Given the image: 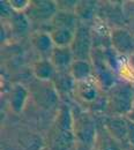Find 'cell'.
<instances>
[{
	"label": "cell",
	"instance_id": "9a60e30c",
	"mask_svg": "<svg viewBox=\"0 0 134 150\" xmlns=\"http://www.w3.org/2000/svg\"><path fill=\"white\" fill-rule=\"evenodd\" d=\"M29 93L27 90V88L20 83H15L12 89H11V94H9V105L11 109L15 113H21L22 110L26 106L27 99H28Z\"/></svg>",
	"mask_w": 134,
	"mask_h": 150
},
{
	"label": "cell",
	"instance_id": "ba28073f",
	"mask_svg": "<svg viewBox=\"0 0 134 150\" xmlns=\"http://www.w3.org/2000/svg\"><path fill=\"white\" fill-rule=\"evenodd\" d=\"M110 46L124 57L134 54V35L126 28H113L110 30Z\"/></svg>",
	"mask_w": 134,
	"mask_h": 150
},
{
	"label": "cell",
	"instance_id": "5b68a950",
	"mask_svg": "<svg viewBox=\"0 0 134 150\" xmlns=\"http://www.w3.org/2000/svg\"><path fill=\"white\" fill-rule=\"evenodd\" d=\"M75 60H90L94 49L91 28L86 23L80 22L75 31L72 45L69 46Z\"/></svg>",
	"mask_w": 134,
	"mask_h": 150
},
{
	"label": "cell",
	"instance_id": "2e32d148",
	"mask_svg": "<svg viewBox=\"0 0 134 150\" xmlns=\"http://www.w3.org/2000/svg\"><path fill=\"white\" fill-rule=\"evenodd\" d=\"M30 40H31L33 46L42 54H49V57H50L52 50L55 49V44H53V40L51 38L50 33L35 31L31 35Z\"/></svg>",
	"mask_w": 134,
	"mask_h": 150
},
{
	"label": "cell",
	"instance_id": "4316f807",
	"mask_svg": "<svg viewBox=\"0 0 134 150\" xmlns=\"http://www.w3.org/2000/svg\"><path fill=\"white\" fill-rule=\"evenodd\" d=\"M130 31L134 35V21H133V23L131 24V29H130Z\"/></svg>",
	"mask_w": 134,
	"mask_h": 150
},
{
	"label": "cell",
	"instance_id": "9c48e42d",
	"mask_svg": "<svg viewBox=\"0 0 134 150\" xmlns=\"http://www.w3.org/2000/svg\"><path fill=\"white\" fill-rule=\"evenodd\" d=\"M102 89L99 88L98 83L96 82L94 77L77 82L75 89H74V98L77 99L80 104L89 105V108L98 100V98L102 96Z\"/></svg>",
	"mask_w": 134,
	"mask_h": 150
},
{
	"label": "cell",
	"instance_id": "52a82bcc",
	"mask_svg": "<svg viewBox=\"0 0 134 150\" xmlns=\"http://www.w3.org/2000/svg\"><path fill=\"white\" fill-rule=\"evenodd\" d=\"M105 129L109 132L112 137L123 147L124 150L132 148L128 140V127H127V118L119 115H104L101 122Z\"/></svg>",
	"mask_w": 134,
	"mask_h": 150
},
{
	"label": "cell",
	"instance_id": "6da1fadb",
	"mask_svg": "<svg viewBox=\"0 0 134 150\" xmlns=\"http://www.w3.org/2000/svg\"><path fill=\"white\" fill-rule=\"evenodd\" d=\"M46 146L49 150H77V140L73 132L72 109L62 104L48 135Z\"/></svg>",
	"mask_w": 134,
	"mask_h": 150
},
{
	"label": "cell",
	"instance_id": "30bf717a",
	"mask_svg": "<svg viewBox=\"0 0 134 150\" xmlns=\"http://www.w3.org/2000/svg\"><path fill=\"white\" fill-rule=\"evenodd\" d=\"M49 59L57 69V72H67L75 60L69 46L68 47L55 46Z\"/></svg>",
	"mask_w": 134,
	"mask_h": 150
},
{
	"label": "cell",
	"instance_id": "83f0119b",
	"mask_svg": "<svg viewBox=\"0 0 134 150\" xmlns=\"http://www.w3.org/2000/svg\"><path fill=\"white\" fill-rule=\"evenodd\" d=\"M128 150H134V147H132V148H131V149H128Z\"/></svg>",
	"mask_w": 134,
	"mask_h": 150
},
{
	"label": "cell",
	"instance_id": "7c38bea8",
	"mask_svg": "<svg viewBox=\"0 0 134 150\" xmlns=\"http://www.w3.org/2000/svg\"><path fill=\"white\" fill-rule=\"evenodd\" d=\"M46 83L48 82H43V86L40 88L37 87L34 91V96H35V99L38 102L39 105L48 108V109H51V108L57 106L59 95L56 91L53 84H51V87L49 88V87H46Z\"/></svg>",
	"mask_w": 134,
	"mask_h": 150
},
{
	"label": "cell",
	"instance_id": "277c9868",
	"mask_svg": "<svg viewBox=\"0 0 134 150\" xmlns=\"http://www.w3.org/2000/svg\"><path fill=\"white\" fill-rule=\"evenodd\" d=\"M90 61L93 65V77L103 91H109L118 82V76L108 65L102 47H94Z\"/></svg>",
	"mask_w": 134,
	"mask_h": 150
},
{
	"label": "cell",
	"instance_id": "7402d4cb",
	"mask_svg": "<svg viewBox=\"0 0 134 150\" xmlns=\"http://www.w3.org/2000/svg\"><path fill=\"white\" fill-rule=\"evenodd\" d=\"M8 4L11 6V8L13 9V12L24 13L30 4V0H11V1H8Z\"/></svg>",
	"mask_w": 134,
	"mask_h": 150
},
{
	"label": "cell",
	"instance_id": "484cf974",
	"mask_svg": "<svg viewBox=\"0 0 134 150\" xmlns=\"http://www.w3.org/2000/svg\"><path fill=\"white\" fill-rule=\"evenodd\" d=\"M128 61H130L131 66L133 67V69H134V54H132L131 57H128Z\"/></svg>",
	"mask_w": 134,
	"mask_h": 150
},
{
	"label": "cell",
	"instance_id": "cb8c5ba5",
	"mask_svg": "<svg viewBox=\"0 0 134 150\" xmlns=\"http://www.w3.org/2000/svg\"><path fill=\"white\" fill-rule=\"evenodd\" d=\"M77 150H95V148H94V147H89V146L77 144Z\"/></svg>",
	"mask_w": 134,
	"mask_h": 150
},
{
	"label": "cell",
	"instance_id": "ac0fdd59",
	"mask_svg": "<svg viewBox=\"0 0 134 150\" xmlns=\"http://www.w3.org/2000/svg\"><path fill=\"white\" fill-rule=\"evenodd\" d=\"M75 31L77 30L69 29V28H51V30L49 33L51 35L55 46L68 47L73 43Z\"/></svg>",
	"mask_w": 134,
	"mask_h": 150
},
{
	"label": "cell",
	"instance_id": "e0dca14e",
	"mask_svg": "<svg viewBox=\"0 0 134 150\" xmlns=\"http://www.w3.org/2000/svg\"><path fill=\"white\" fill-rule=\"evenodd\" d=\"M75 82L86 81L93 77V65L90 60H74L68 69Z\"/></svg>",
	"mask_w": 134,
	"mask_h": 150
},
{
	"label": "cell",
	"instance_id": "44dd1931",
	"mask_svg": "<svg viewBox=\"0 0 134 150\" xmlns=\"http://www.w3.org/2000/svg\"><path fill=\"white\" fill-rule=\"evenodd\" d=\"M22 147L26 150H42L43 142L36 134H28L22 137Z\"/></svg>",
	"mask_w": 134,
	"mask_h": 150
},
{
	"label": "cell",
	"instance_id": "8992f818",
	"mask_svg": "<svg viewBox=\"0 0 134 150\" xmlns=\"http://www.w3.org/2000/svg\"><path fill=\"white\" fill-rule=\"evenodd\" d=\"M57 13V1L52 0H30V4L24 12L29 21L34 23L51 22Z\"/></svg>",
	"mask_w": 134,
	"mask_h": 150
},
{
	"label": "cell",
	"instance_id": "d4e9b609",
	"mask_svg": "<svg viewBox=\"0 0 134 150\" xmlns=\"http://www.w3.org/2000/svg\"><path fill=\"white\" fill-rule=\"evenodd\" d=\"M127 118L130 119V120H132L134 122V106H133V109L131 110V112L128 113V115H127Z\"/></svg>",
	"mask_w": 134,
	"mask_h": 150
},
{
	"label": "cell",
	"instance_id": "d6986e66",
	"mask_svg": "<svg viewBox=\"0 0 134 150\" xmlns=\"http://www.w3.org/2000/svg\"><path fill=\"white\" fill-rule=\"evenodd\" d=\"M97 4L94 1H79L75 9V15L80 22L84 23L86 21L91 20L96 14Z\"/></svg>",
	"mask_w": 134,
	"mask_h": 150
},
{
	"label": "cell",
	"instance_id": "3957f363",
	"mask_svg": "<svg viewBox=\"0 0 134 150\" xmlns=\"http://www.w3.org/2000/svg\"><path fill=\"white\" fill-rule=\"evenodd\" d=\"M73 113V132L77 144L94 147L97 134V122L94 118L86 111L79 110Z\"/></svg>",
	"mask_w": 134,
	"mask_h": 150
},
{
	"label": "cell",
	"instance_id": "4fadbf2b",
	"mask_svg": "<svg viewBox=\"0 0 134 150\" xmlns=\"http://www.w3.org/2000/svg\"><path fill=\"white\" fill-rule=\"evenodd\" d=\"M94 148L95 150H124L101 122L97 124V134Z\"/></svg>",
	"mask_w": 134,
	"mask_h": 150
},
{
	"label": "cell",
	"instance_id": "8fae6325",
	"mask_svg": "<svg viewBox=\"0 0 134 150\" xmlns=\"http://www.w3.org/2000/svg\"><path fill=\"white\" fill-rule=\"evenodd\" d=\"M52 84L59 96H67L74 94L75 89V80L72 77L69 72H57L52 79Z\"/></svg>",
	"mask_w": 134,
	"mask_h": 150
},
{
	"label": "cell",
	"instance_id": "ffe728a7",
	"mask_svg": "<svg viewBox=\"0 0 134 150\" xmlns=\"http://www.w3.org/2000/svg\"><path fill=\"white\" fill-rule=\"evenodd\" d=\"M11 23H12V29L16 34H24L29 30L30 27V21L27 18L24 13H16L14 12L13 15L11 16Z\"/></svg>",
	"mask_w": 134,
	"mask_h": 150
},
{
	"label": "cell",
	"instance_id": "7a4b0ae2",
	"mask_svg": "<svg viewBox=\"0 0 134 150\" xmlns=\"http://www.w3.org/2000/svg\"><path fill=\"white\" fill-rule=\"evenodd\" d=\"M106 97L110 115L127 117L134 106L133 83L118 81L109 91H106Z\"/></svg>",
	"mask_w": 134,
	"mask_h": 150
},
{
	"label": "cell",
	"instance_id": "5bb4252c",
	"mask_svg": "<svg viewBox=\"0 0 134 150\" xmlns=\"http://www.w3.org/2000/svg\"><path fill=\"white\" fill-rule=\"evenodd\" d=\"M33 73L34 76L43 82H51L52 79L57 73V69L52 65L49 58H43L34 62L33 65Z\"/></svg>",
	"mask_w": 134,
	"mask_h": 150
},
{
	"label": "cell",
	"instance_id": "603a6c76",
	"mask_svg": "<svg viewBox=\"0 0 134 150\" xmlns=\"http://www.w3.org/2000/svg\"><path fill=\"white\" fill-rule=\"evenodd\" d=\"M1 5H0V11H1V15L4 16V18H6V19H11V16L13 15V9L11 8V6H9V4H8V1H1L0 2Z\"/></svg>",
	"mask_w": 134,
	"mask_h": 150
}]
</instances>
